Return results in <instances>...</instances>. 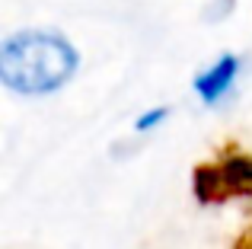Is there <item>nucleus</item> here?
<instances>
[{
	"label": "nucleus",
	"mask_w": 252,
	"mask_h": 249,
	"mask_svg": "<svg viewBox=\"0 0 252 249\" xmlns=\"http://www.w3.org/2000/svg\"><path fill=\"white\" fill-rule=\"evenodd\" d=\"M77 48L48 29H23L0 42V83L19 96H45L77 74Z\"/></svg>",
	"instance_id": "1"
},
{
	"label": "nucleus",
	"mask_w": 252,
	"mask_h": 249,
	"mask_svg": "<svg viewBox=\"0 0 252 249\" xmlns=\"http://www.w3.org/2000/svg\"><path fill=\"white\" fill-rule=\"evenodd\" d=\"M236 77H240V58L236 55L217 58V61L211 64L208 70H201L198 80H195V90H198V96H201V102H208V106L223 102L230 93H233Z\"/></svg>",
	"instance_id": "2"
},
{
	"label": "nucleus",
	"mask_w": 252,
	"mask_h": 249,
	"mask_svg": "<svg viewBox=\"0 0 252 249\" xmlns=\"http://www.w3.org/2000/svg\"><path fill=\"white\" fill-rule=\"evenodd\" d=\"M163 115H166V109H157V112H147V119H144L141 124H137V128H150V124H157V122H163Z\"/></svg>",
	"instance_id": "4"
},
{
	"label": "nucleus",
	"mask_w": 252,
	"mask_h": 249,
	"mask_svg": "<svg viewBox=\"0 0 252 249\" xmlns=\"http://www.w3.org/2000/svg\"><path fill=\"white\" fill-rule=\"evenodd\" d=\"M214 6H220V10H217V13L208 10V13H211V16H208L211 23H220L223 16H230V13H233V0H214Z\"/></svg>",
	"instance_id": "3"
}]
</instances>
